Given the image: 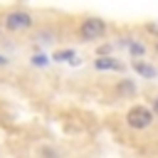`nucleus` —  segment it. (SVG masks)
<instances>
[{
	"label": "nucleus",
	"mask_w": 158,
	"mask_h": 158,
	"mask_svg": "<svg viewBox=\"0 0 158 158\" xmlns=\"http://www.w3.org/2000/svg\"><path fill=\"white\" fill-rule=\"evenodd\" d=\"M153 49H156V54H158V40H156V44H153Z\"/></svg>",
	"instance_id": "15"
},
{
	"label": "nucleus",
	"mask_w": 158,
	"mask_h": 158,
	"mask_svg": "<svg viewBox=\"0 0 158 158\" xmlns=\"http://www.w3.org/2000/svg\"><path fill=\"white\" fill-rule=\"evenodd\" d=\"M52 62H72V64H77V54H74V49H57L54 54H52Z\"/></svg>",
	"instance_id": "7"
},
{
	"label": "nucleus",
	"mask_w": 158,
	"mask_h": 158,
	"mask_svg": "<svg viewBox=\"0 0 158 158\" xmlns=\"http://www.w3.org/2000/svg\"><path fill=\"white\" fill-rule=\"evenodd\" d=\"M35 15L30 12V10H22V7H15V10H7L5 15H2V20H0V25H2V30H7V32H27V30H32L35 27Z\"/></svg>",
	"instance_id": "2"
},
{
	"label": "nucleus",
	"mask_w": 158,
	"mask_h": 158,
	"mask_svg": "<svg viewBox=\"0 0 158 158\" xmlns=\"http://www.w3.org/2000/svg\"><path fill=\"white\" fill-rule=\"evenodd\" d=\"M116 91H118V94H133V81L121 79V81L116 84Z\"/></svg>",
	"instance_id": "11"
},
{
	"label": "nucleus",
	"mask_w": 158,
	"mask_h": 158,
	"mask_svg": "<svg viewBox=\"0 0 158 158\" xmlns=\"http://www.w3.org/2000/svg\"><path fill=\"white\" fill-rule=\"evenodd\" d=\"M121 44L128 47V54H131L133 59H141V57L146 54V44L138 42V40H131V37H128V40H121Z\"/></svg>",
	"instance_id": "6"
},
{
	"label": "nucleus",
	"mask_w": 158,
	"mask_h": 158,
	"mask_svg": "<svg viewBox=\"0 0 158 158\" xmlns=\"http://www.w3.org/2000/svg\"><path fill=\"white\" fill-rule=\"evenodd\" d=\"M123 121H126V126H128L131 131H146V128L156 121V116H153V111H151L146 104H133V106H128Z\"/></svg>",
	"instance_id": "3"
},
{
	"label": "nucleus",
	"mask_w": 158,
	"mask_h": 158,
	"mask_svg": "<svg viewBox=\"0 0 158 158\" xmlns=\"http://www.w3.org/2000/svg\"><path fill=\"white\" fill-rule=\"evenodd\" d=\"M54 37H57V32H54V27H42L40 32H37V42H54Z\"/></svg>",
	"instance_id": "8"
},
{
	"label": "nucleus",
	"mask_w": 158,
	"mask_h": 158,
	"mask_svg": "<svg viewBox=\"0 0 158 158\" xmlns=\"http://www.w3.org/2000/svg\"><path fill=\"white\" fill-rule=\"evenodd\" d=\"M7 64H10V59H7L5 54H0V67H7Z\"/></svg>",
	"instance_id": "14"
},
{
	"label": "nucleus",
	"mask_w": 158,
	"mask_h": 158,
	"mask_svg": "<svg viewBox=\"0 0 158 158\" xmlns=\"http://www.w3.org/2000/svg\"><path fill=\"white\" fill-rule=\"evenodd\" d=\"M156 69H158V67H156Z\"/></svg>",
	"instance_id": "17"
},
{
	"label": "nucleus",
	"mask_w": 158,
	"mask_h": 158,
	"mask_svg": "<svg viewBox=\"0 0 158 158\" xmlns=\"http://www.w3.org/2000/svg\"><path fill=\"white\" fill-rule=\"evenodd\" d=\"M106 32H109V22L104 17H96V15H86L77 27L79 42H99L106 37Z\"/></svg>",
	"instance_id": "1"
},
{
	"label": "nucleus",
	"mask_w": 158,
	"mask_h": 158,
	"mask_svg": "<svg viewBox=\"0 0 158 158\" xmlns=\"http://www.w3.org/2000/svg\"><path fill=\"white\" fill-rule=\"evenodd\" d=\"M131 67H133V72H138L143 79H153V77H158V69H156L153 64L143 62V59H133V62H131Z\"/></svg>",
	"instance_id": "5"
},
{
	"label": "nucleus",
	"mask_w": 158,
	"mask_h": 158,
	"mask_svg": "<svg viewBox=\"0 0 158 158\" xmlns=\"http://www.w3.org/2000/svg\"><path fill=\"white\" fill-rule=\"evenodd\" d=\"M0 30H2V25H0Z\"/></svg>",
	"instance_id": "16"
},
{
	"label": "nucleus",
	"mask_w": 158,
	"mask_h": 158,
	"mask_svg": "<svg viewBox=\"0 0 158 158\" xmlns=\"http://www.w3.org/2000/svg\"><path fill=\"white\" fill-rule=\"evenodd\" d=\"M30 64H32V67H47V64H49V57L42 54V52H40V54H32V57H30Z\"/></svg>",
	"instance_id": "10"
},
{
	"label": "nucleus",
	"mask_w": 158,
	"mask_h": 158,
	"mask_svg": "<svg viewBox=\"0 0 158 158\" xmlns=\"http://www.w3.org/2000/svg\"><path fill=\"white\" fill-rule=\"evenodd\" d=\"M94 69H96V72H121L123 64L118 62V57L106 54V57H96V59H94Z\"/></svg>",
	"instance_id": "4"
},
{
	"label": "nucleus",
	"mask_w": 158,
	"mask_h": 158,
	"mask_svg": "<svg viewBox=\"0 0 158 158\" xmlns=\"http://www.w3.org/2000/svg\"><path fill=\"white\" fill-rule=\"evenodd\" d=\"M111 49H114V44H101V47H96V57H106V54H111Z\"/></svg>",
	"instance_id": "12"
},
{
	"label": "nucleus",
	"mask_w": 158,
	"mask_h": 158,
	"mask_svg": "<svg viewBox=\"0 0 158 158\" xmlns=\"http://www.w3.org/2000/svg\"><path fill=\"white\" fill-rule=\"evenodd\" d=\"M148 109H151V111H153V116L158 118V94L153 96V101H151V106H148Z\"/></svg>",
	"instance_id": "13"
},
{
	"label": "nucleus",
	"mask_w": 158,
	"mask_h": 158,
	"mask_svg": "<svg viewBox=\"0 0 158 158\" xmlns=\"http://www.w3.org/2000/svg\"><path fill=\"white\" fill-rule=\"evenodd\" d=\"M40 158H59V151L49 143H42L40 146Z\"/></svg>",
	"instance_id": "9"
}]
</instances>
